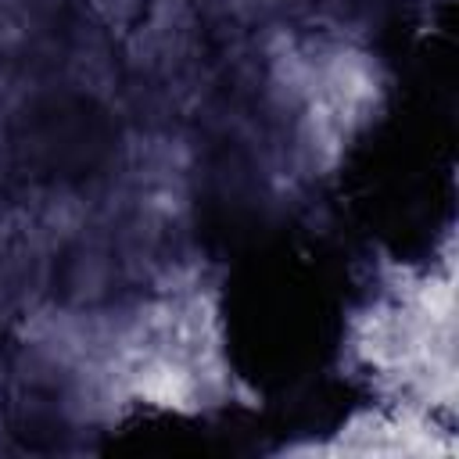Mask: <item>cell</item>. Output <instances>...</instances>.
Returning a JSON list of instances; mask_svg holds the SVG:
<instances>
[{"mask_svg": "<svg viewBox=\"0 0 459 459\" xmlns=\"http://www.w3.org/2000/svg\"><path fill=\"white\" fill-rule=\"evenodd\" d=\"M115 258L108 251L86 247L68 269V305H100L111 294Z\"/></svg>", "mask_w": 459, "mask_h": 459, "instance_id": "6da1fadb", "label": "cell"}, {"mask_svg": "<svg viewBox=\"0 0 459 459\" xmlns=\"http://www.w3.org/2000/svg\"><path fill=\"white\" fill-rule=\"evenodd\" d=\"M7 448H11V430H7V420L0 412V452H7Z\"/></svg>", "mask_w": 459, "mask_h": 459, "instance_id": "3957f363", "label": "cell"}, {"mask_svg": "<svg viewBox=\"0 0 459 459\" xmlns=\"http://www.w3.org/2000/svg\"><path fill=\"white\" fill-rule=\"evenodd\" d=\"M97 14L108 29H129L140 18V0H97Z\"/></svg>", "mask_w": 459, "mask_h": 459, "instance_id": "7a4b0ae2", "label": "cell"}]
</instances>
